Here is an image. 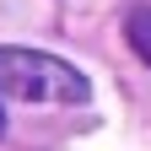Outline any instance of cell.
Here are the masks:
<instances>
[{"mask_svg": "<svg viewBox=\"0 0 151 151\" xmlns=\"http://www.w3.org/2000/svg\"><path fill=\"white\" fill-rule=\"evenodd\" d=\"M0 135H6V108H0Z\"/></svg>", "mask_w": 151, "mask_h": 151, "instance_id": "3", "label": "cell"}, {"mask_svg": "<svg viewBox=\"0 0 151 151\" xmlns=\"http://www.w3.org/2000/svg\"><path fill=\"white\" fill-rule=\"evenodd\" d=\"M124 38H129V49L151 65V6H135V11L124 16Z\"/></svg>", "mask_w": 151, "mask_h": 151, "instance_id": "2", "label": "cell"}, {"mask_svg": "<svg viewBox=\"0 0 151 151\" xmlns=\"http://www.w3.org/2000/svg\"><path fill=\"white\" fill-rule=\"evenodd\" d=\"M0 92L22 97V103H86L92 81L60 54L0 43Z\"/></svg>", "mask_w": 151, "mask_h": 151, "instance_id": "1", "label": "cell"}]
</instances>
